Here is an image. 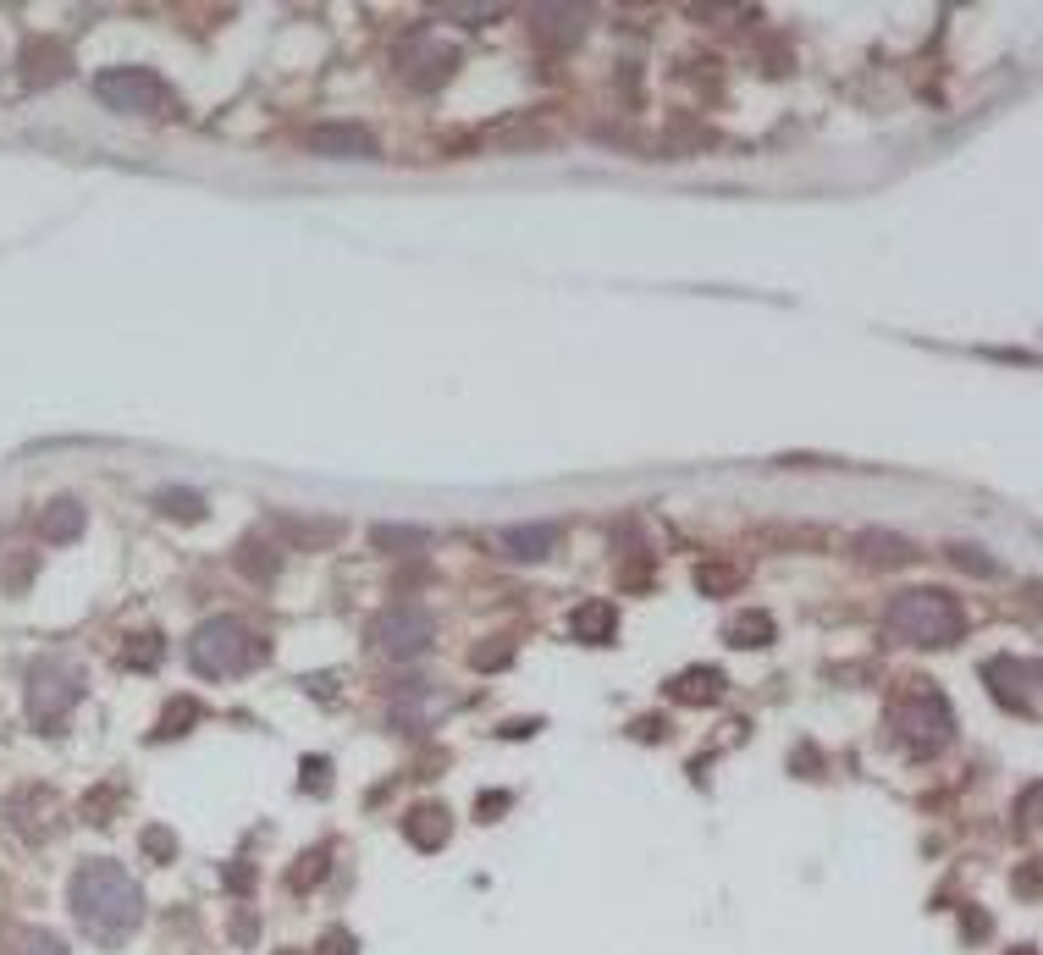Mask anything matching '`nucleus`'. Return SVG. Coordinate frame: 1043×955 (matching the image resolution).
<instances>
[{"instance_id": "nucleus-1", "label": "nucleus", "mask_w": 1043, "mask_h": 955, "mask_svg": "<svg viewBox=\"0 0 1043 955\" xmlns=\"http://www.w3.org/2000/svg\"><path fill=\"white\" fill-rule=\"evenodd\" d=\"M72 917L89 939L117 951L145 923V889L133 884V873L122 862H83L72 873Z\"/></svg>"}, {"instance_id": "nucleus-2", "label": "nucleus", "mask_w": 1043, "mask_h": 955, "mask_svg": "<svg viewBox=\"0 0 1043 955\" xmlns=\"http://www.w3.org/2000/svg\"><path fill=\"white\" fill-rule=\"evenodd\" d=\"M260 657H266L260 636H255L244 619H227V614L205 619V625L188 636V663H193L205 679H232V674H249Z\"/></svg>"}, {"instance_id": "nucleus-3", "label": "nucleus", "mask_w": 1043, "mask_h": 955, "mask_svg": "<svg viewBox=\"0 0 1043 955\" xmlns=\"http://www.w3.org/2000/svg\"><path fill=\"white\" fill-rule=\"evenodd\" d=\"M890 630L905 636L911 646H950L966 630V614L950 591L938 586H916V591H900L890 603Z\"/></svg>"}, {"instance_id": "nucleus-4", "label": "nucleus", "mask_w": 1043, "mask_h": 955, "mask_svg": "<svg viewBox=\"0 0 1043 955\" xmlns=\"http://www.w3.org/2000/svg\"><path fill=\"white\" fill-rule=\"evenodd\" d=\"M894 735L911 757H938L950 740H955V713L938 690H911L900 707H894Z\"/></svg>"}, {"instance_id": "nucleus-5", "label": "nucleus", "mask_w": 1043, "mask_h": 955, "mask_svg": "<svg viewBox=\"0 0 1043 955\" xmlns=\"http://www.w3.org/2000/svg\"><path fill=\"white\" fill-rule=\"evenodd\" d=\"M78 702H83V674H78L72 663L39 657V663L28 668V718H33L39 729H56Z\"/></svg>"}, {"instance_id": "nucleus-6", "label": "nucleus", "mask_w": 1043, "mask_h": 955, "mask_svg": "<svg viewBox=\"0 0 1043 955\" xmlns=\"http://www.w3.org/2000/svg\"><path fill=\"white\" fill-rule=\"evenodd\" d=\"M370 640H376L381 657L409 663V657L431 651V640H437V619H431L426 603H393V608H381V614L370 619Z\"/></svg>"}, {"instance_id": "nucleus-7", "label": "nucleus", "mask_w": 1043, "mask_h": 955, "mask_svg": "<svg viewBox=\"0 0 1043 955\" xmlns=\"http://www.w3.org/2000/svg\"><path fill=\"white\" fill-rule=\"evenodd\" d=\"M95 94L111 111H122V117H166L171 111V89L149 67H111V72H100Z\"/></svg>"}, {"instance_id": "nucleus-8", "label": "nucleus", "mask_w": 1043, "mask_h": 955, "mask_svg": "<svg viewBox=\"0 0 1043 955\" xmlns=\"http://www.w3.org/2000/svg\"><path fill=\"white\" fill-rule=\"evenodd\" d=\"M453 67H458V50L443 44L431 28H415V33L398 44V72H404V83L420 89V94L443 89L447 78H453Z\"/></svg>"}, {"instance_id": "nucleus-9", "label": "nucleus", "mask_w": 1043, "mask_h": 955, "mask_svg": "<svg viewBox=\"0 0 1043 955\" xmlns=\"http://www.w3.org/2000/svg\"><path fill=\"white\" fill-rule=\"evenodd\" d=\"M983 679H989V690H994V702L1000 707H1011V713H1033L1039 707V663H1022V657H994L989 668H983Z\"/></svg>"}, {"instance_id": "nucleus-10", "label": "nucleus", "mask_w": 1043, "mask_h": 955, "mask_svg": "<svg viewBox=\"0 0 1043 955\" xmlns=\"http://www.w3.org/2000/svg\"><path fill=\"white\" fill-rule=\"evenodd\" d=\"M309 150L326 160H376V139L365 128H354V122H320L309 133Z\"/></svg>"}, {"instance_id": "nucleus-11", "label": "nucleus", "mask_w": 1043, "mask_h": 955, "mask_svg": "<svg viewBox=\"0 0 1043 955\" xmlns=\"http://www.w3.org/2000/svg\"><path fill=\"white\" fill-rule=\"evenodd\" d=\"M586 22H592V11L586 6H536V39L542 44H553V50H575L580 39H586Z\"/></svg>"}, {"instance_id": "nucleus-12", "label": "nucleus", "mask_w": 1043, "mask_h": 955, "mask_svg": "<svg viewBox=\"0 0 1043 955\" xmlns=\"http://www.w3.org/2000/svg\"><path fill=\"white\" fill-rule=\"evenodd\" d=\"M856 553H862V564H873V569H905V564L922 558L916 541H911V536H894V530H862V536H856Z\"/></svg>"}, {"instance_id": "nucleus-13", "label": "nucleus", "mask_w": 1043, "mask_h": 955, "mask_svg": "<svg viewBox=\"0 0 1043 955\" xmlns=\"http://www.w3.org/2000/svg\"><path fill=\"white\" fill-rule=\"evenodd\" d=\"M497 547H503L508 558H519V564H542V558H553L558 530H553V525H503V530H497Z\"/></svg>"}, {"instance_id": "nucleus-14", "label": "nucleus", "mask_w": 1043, "mask_h": 955, "mask_svg": "<svg viewBox=\"0 0 1043 955\" xmlns=\"http://www.w3.org/2000/svg\"><path fill=\"white\" fill-rule=\"evenodd\" d=\"M67 72H72V61H67V50H61V44L33 39V44L22 50V83H28V89H39V83H61Z\"/></svg>"}, {"instance_id": "nucleus-15", "label": "nucleus", "mask_w": 1043, "mask_h": 955, "mask_svg": "<svg viewBox=\"0 0 1043 955\" xmlns=\"http://www.w3.org/2000/svg\"><path fill=\"white\" fill-rule=\"evenodd\" d=\"M668 696L685 707H713L724 696V674L718 668H685L679 679H668Z\"/></svg>"}, {"instance_id": "nucleus-16", "label": "nucleus", "mask_w": 1043, "mask_h": 955, "mask_svg": "<svg viewBox=\"0 0 1043 955\" xmlns=\"http://www.w3.org/2000/svg\"><path fill=\"white\" fill-rule=\"evenodd\" d=\"M569 630H575V640H586V646H607V640L618 636V608H613V603H580L575 619H569Z\"/></svg>"}, {"instance_id": "nucleus-17", "label": "nucleus", "mask_w": 1043, "mask_h": 955, "mask_svg": "<svg viewBox=\"0 0 1043 955\" xmlns=\"http://www.w3.org/2000/svg\"><path fill=\"white\" fill-rule=\"evenodd\" d=\"M277 530L298 547H331L342 541V519H304V514H277Z\"/></svg>"}, {"instance_id": "nucleus-18", "label": "nucleus", "mask_w": 1043, "mask_h": 955, "mask_svg": "<svg viewBox=\"0 0 1043 955\" xmlns=\"http://www.w3.org/2000/svg\"><path fill=\"white\" fill-rule=\"evenodd\" d=\"M404 834H409V845H420V850H443L447 845V806H415L409 817H404Z\"/></svg>"}, {"instance_id": "nucleus-19", "label": "nucleus", "mask_w": 1043, "mask_h": 955, "mask_svg": "<svg viewBox=\"0 0 1043 955\" xmlns=\"http://www.w3.org/2000/svg\"><path fill=\"white\" fill-rule=\"evenodd\" d=\"M39 525H44V536H50V541H78V536H83V525H89V514H83V503H78V497H56V503L44 508V519H39Z\"/></svg>"}, {"instance_id": "nucleus-20", "label": "nucleus", "mask_w": 1043, "mask_h": 955, "mask_svg": "<svg viewBox=\"0 0 1043 955\" xmlns=\"http://www.w3.org/2000/svg\"><path fill=\"white\" fill-rule=\"evenodd\" d=\"M155 508L166 514V519H182V525H199L210 508H205V497L199 491H188V486H160L155 491Z\"/></svg>"}, {"instance_id": "nucleus-21", "label": "nucleus", "mask_w": 1043, "mask_h": 955, "mask_svg": "<svg viewBox=\"0 0 1043 955\" xmlns=\"http://www.w3.org/2000/svg\"><path fill=\"white\" fill-rule=\"evenodd\" d=\"M724 640L741 646V651H751V646H773V619L756 614V608H745V614H735V619L724 625Z\"/></svg>"}, {"instance_id": "nucleus-22", "label": "nucleus", "mask_w": 1043, "mask_h": 955, "mask_svg": "<svg viewBox=\"0 0 1043 955\" xmlns=\"http://www.w3.org/2000/svg\"><path fill=\"white\" fill-rule=\"evenodd\" d=\"M426 541H431V536H426L420 525H376V530H370V547H376V553H420Z\"/></svg>"}, {"instance_id": "nucleus-23", "label": "nucleus", "mask_w": 1043, "mask_h": 955, "mask_svg": "<svg viewBox=\"0 0 1043 955\" xmlns=\"http://www.w3.org/2000/svg\"><path fill=\"white\" fill-rule=\"evenodd\" d=\"M238 569H244L249 580H260V586H266V580L282 569V558H277V547H266V541H255V536H249V541L238 547Z\"/></svg>"}, {"instance_id": "nucleus-24", "label": "nucleus", "mask_w": 1043, "mask_h": 955, "mask_svg": "<svg viewBox=\"0 0 1043 955\" xmlns=\"http://www.w3.org/2000/svg\"><path fill=\"white\" fill-rule=\"evenodd\" d=\"M950 564L955 569H966V575H983V580H994L1000 575V558H989L983 547H972V541H955L950 547Z\"/></svg>"}, {"instance_id": "nucleus-25", "label": "nucleus", "mask_w": 1043, "mask_h": 955, "mask_svg": "<svg viewBox=\"0 0 1043 955\" xmlns=\"http://www.w3.org/2000/svg\"><path fill=\"white\" fill-rule=\"evenodd\" d=\"M326 862H331V850H326V845H320V850H304V856H298V867L288 873V884H294V889L320 884V878H326Z\"/></svg>"}, {"instance_id": "nucleus-26", "label": "nucleus", "mask_w": 1043, "mask_h": 955, "mask_svg": "<svg viewBox=\"0 0 1043 955\" xmlns=\"http://www.w3.org/2000/svg\"><path fill=\"white\" fill-rule=\"evenodd\" d=\"M17 955H67V945H61L50 928H28V934L17 939Z\"/></svg>"}, {"instance_id": "nucleus-27", "label": "nucleus", "mask_w": 1043, "mask_h": 955, "mask_svg": "<svg viewBox=\"0 0 1043 955\" xmlns=\"http://www.w3.org/2000/svg\"><path fill=\"white\" fill-rule=\"evenodd\" d=\"M193 718H199V702H171V707H166V718H160V729H155V735H160V740H166V735H182V729H188V724H193Z\"/></svg>"}, {"instance_id": "nucleus-28", "label": "nucleus", "mask_w": 1043, "mask_h": 955, "mask_svg": "<svg viewBox=\"0 0 1043 955\" xmlns=\"http://www.w3.org/2000/svg\"><path fill=\"white\" fill-rule=\"evenodd\" d=\"M437 17H458V22H469V28H480V22H491V17H503V6H458V0H447V6H437Z\"/></svg>"}, {"instance_id": "nucleus-29", "label": "nucleus", "mask_w": 1043, "mask_h": 955, "mask_svg": "<svg viewBox=\"0 0 1043 955\" xmlns=\"http://www.w3.org/2000/svg\"><path fill=\"white\" fill-rule=\"evenodd\" d=\"M469 663H475L480 674H486V668H508V663H514V646H508V640H497V646H475Z\"/></svg>"}, {"instance_id": "nucleus-30", "label": "nucleus", "mask_w": 1043, "mask_h": 955, "mask_svg": "<svg viewBox=\"0 0 1043 955\" xmlns=\"http://www.w3.org/2000/svg\"><path fill=\"white\" fill-rule=\"evenodd\" d=\"M304 790H309V796H326V790H331V763H326V757H304Z\"/></svg>"}, {"instance_id": "nucleus-31", "label": "nucleus", "mask_w": 1043, "mask_h": 955, "mask_svg": "<svg viewBox=\"0 0 1043 955\" xmlns=\"http://www.w3.org/2000/svg\"><path fill=\"white\" fill-rule=\"evenodd\" d=\"M128 663H133V668H155V663H160V636H133Z\"/></svg>"}, {"instance_id": "nucleus-32", "label": "nucleus", "mask_w": 1043, "mask_h": 955, "mask_svg": "<svg viewBox=\"0 0 1043 955\" xmlns=\"http://www.w3.org/2000/svg\"><path fill=\"white\" fill-rule=\"evenodd\" d=\"M696 580H702V591H729L741 575H735V569H713V564H702V569H696Z\"/></svg>"}, {"instance_id": "nucleus-33", "label": "nucleus", "mask_w": 1043, "mask_h": 955, "mask_svg": "<svg viewBox=\"0 0 1043 955\" xmlns=\"http://www.w3.org/2000/svg\"><path fill=\"white\" fill-rule=\"evenodd\" d=\"M145 850L155 856V862H171V834H166V828H149V834H145Z\"/></svg>"}, {"instance_id": "nucleus-34", "label": "nucleus", "mask_w": 1043, "mask_h": 955, "mask_svg": "<svg viewBox=\"0 0 1043 955\" xmlns=\"http://www.w3.org/2000/svg\"><path fill=\"white\" fill-rule=\"evenodd\" d=\"M320 955H354V939L337 928V934H326V945H320Z\"/></svg>"}, {"instance_id": "nucleus-35", "label": "nucleus", "mask_w": 1043, "mask_h": 955, "mask_svg": "<svg viewBox=\"0 0 1043 955\" xmlns=\"http://www.w3.org/2000/svg\"><path fill=\"white\" fill-rule=\"evenodd\" d=\"M503 806H508V796H480V817L491 823V812H503Z\"/></svg>"}, {"instance_id": "nucleus-36", "label": "nucleus", "mask_w": 1043, "mask_h": 955, "mask_svg": "<svg viewBox=\"0 0 1043 955\" xmlns=\"http://www.w3.org/2000/svg\"><path fill=\"white\" fill-rule=\"evenodd\" d=\"M1011 955H1039V951H1033V945H1022V951H1011Z\"/></svg>"}]
</instances>
